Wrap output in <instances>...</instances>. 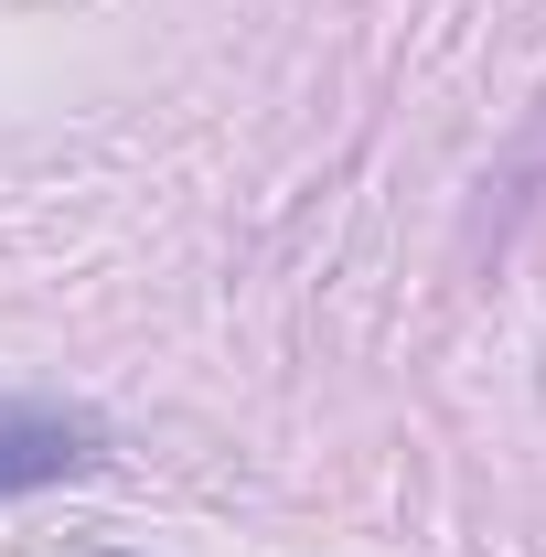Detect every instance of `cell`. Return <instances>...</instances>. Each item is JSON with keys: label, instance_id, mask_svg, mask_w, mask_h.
Here are the masks:
<instances>
[{"label": "cell", "instance_id": "1", "mask_svg": "<svg viewBox=\"0 0 546 557\" xmlns=\"http://www.w3.org/2000/svg\"><path fill=\"white\" fill-rule=\"evenodd\" d=\"M108 461V418L97 408H54V397H11L0 408V493H44Z\"/></svg>", "mask_w": 546, "mask_h": 557}, {"label": "cell", "instance_id": "2", "mask_svg": "<svg viewBox=\"0 0 546 557\" xmlns=\"http://www.w3.org/2000/svg\"><path fill=\"white\" fill-rule=\"evenodd\" d=\"M97 557H119V547H97Z\"/></svg>", "mask_w": 546, "mask_h": 557}]
</instances>
